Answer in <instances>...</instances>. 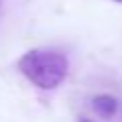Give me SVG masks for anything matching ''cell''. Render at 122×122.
I'll return each instance as SVG.
<instances>
[{
  "label": "cell",
  "mask_w": 122,
  "mask_h": 122,
  "mask_svg": "<svg viewBox=\"0 0 122 122\" xmlns=\"http://www.w3.org/2000/svg\"><path fill=\"white\" fill-rule=\"evenodd\" d=\"M18 69L33 86L41 90H55L67 77L69 61L55 49H30L18 59Z\"/></svg>",
  "instance_id": "cell-1"
},
{
  "label": "cell",
  "mask_w": 122,
  "mask_h": 122,
  "mask_svg": "<svg viewBox=\"0 0 122 122\" xmlns=\"http://www.w3.org/2000/svg\"><path fill=\"white\" fill-rule=\"evenodd\" d=\"M79 116L92 118L94 122H110L122 116V102L118 100L114 94L108 92H100L87 100V114H79Z\"/></svg>",
  "instance_id": "cell-2"
},
{
  "label": "cell",
  "mask_w": 122,
  "mask_h": 122,
  "mask_svg": "<svg viewBox=\"0 0 122 122\" xmlns=\"http://www.w3.org/2000/svg\"><path fill=\"white\" fill-rule=\"evenodd\" d=\"M77 122H94L92 118H86V116H77Z\"/></svg>",
  "instance_id": "cell-3"
},
{
  "label": "cell",
  "mask_w": 122,
  "mask_h": 122,
  "mask_svg": "<svg viewBox=\"0 0 122 122\" xmlns=\"http://www.w3.org/2000/svg\"><path fill=\"white\" fill-rule=\"evenodd\" d=\"M114 2H120V4H122V0H114Z\"/></svg>",
  "instance_id": "cell-4"
}]
</instances>
